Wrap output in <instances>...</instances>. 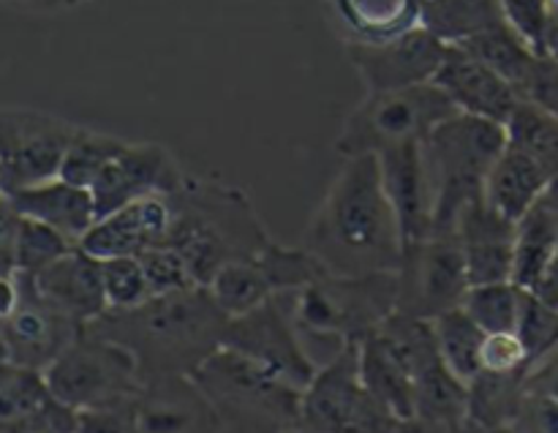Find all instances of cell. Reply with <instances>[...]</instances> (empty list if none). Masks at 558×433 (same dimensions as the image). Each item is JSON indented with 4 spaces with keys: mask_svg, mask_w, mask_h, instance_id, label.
Segmentation results:
<instances>
[{
    "mask_svg": "<svg viewBox=\"0 0 558 433\" xmlns=\"http://www.w3.org/2000/svg\"><path fill=\"white\" fill-rule=\"evenodd\" d=\"M332 276L398 273L403 234L376 156L343 158L311 216L303 243Z\"/></svg>",
    "mask_w": 558,
    "mask_h": 433,
    "instance_id": "1",
    "label": "cell"
},
{
    "mask_svg": "<svg viewBox=\"0 0 558 433\" xmlns=\"http://www.w3.org/2000/svg\"><path fill=\"white\" fill-rule=\"evenodd\" d=\"M229 316L207 287L156 294L131 311H107L87 330L118 341L140 363L142 376H191L223 347Z\"/></svg>",
    "mask_w": 558,
    "mask_h": 433,
    "instance_id": "2",
    "label": "cell"
},
{
    "mask_svg": "<svg viewBox=\"0 0 558 433\" xmlns=\"http://www.w3.org/2000/svg\"><path fill=\"white\" fill-rule=\"evenodd\" d=\"M167 200L172 207L167 245L189 262L199 287L210 284L218 267L262 254L272 240L254 202L238 185L189 175Z\"/></svg>",
    "mask_w": 558,
    "mask_h": 433,
    "instance_id": "3",
    "label": "cell"
},
{
    "mask_svg": "<svg viewBox=\"0 0 558 433\" xmlns=\"http://www.w3.org/2000/svg\"><path fill=\"white\" fill-rule=\"evenodd\" d=\"M507 147L505 123L456 112L423 142L425 167L434 189V234L456 232L458 213L483 196L485 178Z\"/></svg>",
    "mask_w": 558,
    "mask_h": 433,
    "instance_id": "4",
    "label": "cell"
},
{
    "mask_svg": "<svg viewBox=\"0 0 558 433\" xmlns=\"http://www.w3.org/2000/svg\"><path fill=\"white\" fill-rule=\"evenodd\" d=\"M303 338H330L338 347L374 336L398 305V273L376 276H322L319 281L281 294Z\"/></svg>",
    "mask_w": 558,
    "mask_h": 433,
    "instance_id": "5",
    "label": "cell"
},
{
    "mask_svg": "<svg viewBox=\"0 0 558 433\" xmlns=\"http://www.w3.org/2000/svg\"><path fill=\"white\" fill-rule=\"evenodd\" d=\"M191 380L210 398L221 423L254 433H281L300 425L303 390L234 349L213 352Z\"/></svg>",
    "mask_w": 558,
    "mask_h": 433,
    "instance_id": "6",
    "label": "cell"
},
{
    "mask_svg": "<svg viewBox=\"0 0 558 433\" xmlns=\"http://www.w3.org/2000/svg\"><path fill=\"white\" fill-rule=\"evenodd\" d=\"M456 112V104L434 82L403 91L368 93L343 123L336 151L341 158H354L379 156L401 145H417L441 120Z\"/></svg>",
    "mask_w": 558,
    "mask_h": 433,
    "instance_id": "7",
    "label": "cell"
},
{
    "mask_svg": "<svg viewBox=\"0 0 558 433\" xmlns=\"http://www.w3.org/2000/svg\"><path fill=\"white\" fill-rule=\"evenodd\" d=\"M44 380L52 396L76 412L131 401L145 387L134 354L87 327L44 371Z\"/></svg>",
    "mask_w": 558,
    "mask_h": 433,
    "instance_id": "8",
    "label": "cell"
},
{
    "mask_svg": "<svg viewBox=\"0 0 558 433\" xmlns=\"http://www.w3.org/2000/svg\"><path fill=\"white\" fill-rule=\"evenodd\" d=\"M398 420L365 390L357 344H347L319 365L300 404V429L311 433H396Z\"/></svg>",
    "mask_w": 558,
    "mask_h": 433,
    "instance_id": "9",
    "label": "cell"
},
{
    "mask_svg": "<svg viewBox=\"0 0 558 433\" xmlns=\"http://www.w3.org/2000/svg\"><path fill=\"white\" fill-rule=\"evenodd\" d=\"M469 289L472 278L456 232L430 234L403 249L396 311L434 322L447 311L461 309Z\"/></svg>",
    "mask_w": 558,
    "mask_h": 433,
    "instance_id": "10",
    "label": "cell"
},
{
    "mask_svg": "<svg viewBox=\"0 0 558 433\" xmlns=\"http://www.w3.org/2000/svg\"><path fill=\"white\" fill-rule=\"evenodd\" d=\"M80 125L25 109H0V191L58 178L65 147Z\"/></svg>",
    "mask_w": 558,
    "mask_h": 433,
    "instance_id": "11",
    "label": "cell"
},
{
    "mask_svg": "<svg viewBox=\"0 0 558 433\" xmlns=\"http://www.w3.org/2000/svg\"><path fill=\"white\" fill-rule=\"evenodd\" d=\"M223 347L256 360L298 390H305L319 371L281 298L267 300L259 309L229 320Z\"/></svg>",
    "mask_w": 558,
    "mask_h": 433,
    "instance_id": "12",
    "label": "cell"
},
{
    "mask_svg": "<svg viewBox=\"0 0 558 433\" xmlns=\"http://www.w3.org/2000/svg\"><path fill=\"white\" fill-rule=\"evenodd\" d=\"M347 52L368 93H385L434 82L447 41L417 25L387 41H349Z\"/></svg>",
    "mask_w": 558,
    "mask_h": 433,
    "instance_id": "13",
    "label": "cell"
},
{
    "mask_svg": "<svg viewBox=\"0 0 558 433\" xmlns=\"http://www.w3.org/2000/svg\"><path fill=\"white\" fill-rule=\"evenodd\" d=\"M189 178L172 151L158 142H125L90 185L96 216L120 211L145 196H169Z\"/></svg>",
    "mask_w": 558,
    "mask_h": 433,
    "instance_id": "14",
    "label": "cell"
},
{
    "mask_svg": "<svg viewBox=\"0 0 558 433\" xmlns=\"http://www.w3.org/2000/svg\"><path fill=\"white\" fill-rule=\"evenodd\" d=\"M16 276L22 284V300L14 314L0 322V338L9 347L11 360L16 365L44 374L85 327L52 309L36 292L31 276H22V273Z\"/></svg>",
    "mask_w": 558,
    "mask_h": 433,
    "instance_id": "15",
    "label": "cell"
},
{
    "mask_svg": "<svg viewBox=\"0 0 558 433\" xmlns=\"http://www.w3.org/2000/svg\"><path fill=\"white\" fill-rule=\"evenodd\" d=\"M434 85L447 93L458 112L477 115V118L496 120V123H507L521 104V93L510 80L496 74L490 65H485L483 60L469 55L458 44H447Z\"/></svg>",
    "mask_w": 558,
    "mask_h": 433,
    "instance_id": "16",
    "label": "cell"
},
{
    "mask_svg": "<svg viewBox=\"0 0 558 433\" xmlns=\"http://www.w3.org/2000/svg\"><path fill=\"white\" fill-rule=\"evenodd\" d=\"M169 227H172V207L167 196H145L96 218V224L82 234L76 245L98 262L114 256H140L153 245L167 243Z\"/></svg>",
    "mask_w": 558,
    "mask_h": 433,
    "instance_id": "17",
    "label": "cell"
},
{
    "mask_svg": "<svg viewBox=\"0 0 558 433\" xmlns=\"http://www.w3.org/2000/svg\"><path fill=\"white\" fill-rule=\"evenodd\" d=\"M142 433H218L221 418L191 376H156L136 396Z\"/></svg>",
    "mask_w": 558,
    "mask_h": 433,
    "instance_id": "18",
    "label": "cell"
},
{
    "mask_svg": "<svg viewBox=\"0 0 558 433\" xmlns=\"http://www.w3.org/2000/svg\"><path fill=\"white\" fill-rule=\"evenodd\" d=\"M515 227L518 221L501 216L485 196L469 202L456 221V238L466 256L469 278L474 284L512 281L515 265Z\"/></svg>",
    "mask_w": 558,
    "mask_h": 433,
    "instance_id": "19",
    "label": "cell"
},
{
    "mask_svg": "<svg viewBox=\"0 0 558 433\" xmlns=\"http://www.w3.org/2000/svg\"><path fill=\"white\" fill-rule=\"evenodd\" d=\"M381 180L385 191L396 207L398 224H401L403 249L417 240L434 234V189H430L428 167H425L423 142L417 145H401L392 151L379 153Z\"/></svg>",
    "mask_w": 558,
    "mask_h": 433,
    "instance_id": "20",
    "label": "cell"
},
{
    "mask_svg": "<svg viewBox=\"0 0 558 433\" xmlns=\"http://www.w3.org/2000/svg\"><path fill=\"white\" fill-rule=\"evenodd\" d=\"M33 278L36 292L52 309L74 320L76 325H90L101 314H107V294L101 281V262L74 245L65 256L44 267Z\"/></svg>",
    "mask_w": 558,
    "mask_h": 433,
    "instance_id": "21",
    "label": "cell"
},
{
    "mask_svg": "<svg viewBox=\"0 0 558 433\" xmlns=\"http://www.w3.org/2000/svg\"><path fill=\"white\" fill-rule=\"evenodd\" d=\"M5 196H9L20 216L47 224V227L63 232L69 240H74V243H80L82 234L98 218L90 189L69 183L60 175L41 180V183L25 185V189H16Z\"/></svg>",
    "mask_w": 558,
    "mask_h": 433,
    "instance_id": "22",
    "label": "cell"
},
{
    "mask_svg": "<svg viewBox=\"0 0 558 433\" xmlns=\"http://www.w3.org/2000/svg\"><path fill=\"white\" fill-rule=\"evenodd\" d=\"M548 185L550 175L537 161H532L521 151L507 145L499 161L490 167L488 178H485L483 196L501 216L512 218V221H521L543 200Z\"/></svg>",
    "mask_w": 558,
    "mask_h": 433,
    "instance_id": "23",
    "label": "cell"
},
{
    "mask_svg": "<svg viewBox=\"0 0 558 433\" xmlns=\"http://www.w3.org/2000/svg\"><path fill=\"white\" fill-rule=\"evenodd\" d=\"M360 352V380H363L365 390L385 404L396 418L407 420L417 414V404H414V382L407 365L396 358L390 347L379 338V333L368 336L365 341L357 344Z\"/></svg>",
    "mask_w": 558,
    "mask_h": 433,
    "instance_id": "24",
    "label": "cell"
},
{
    "mask_svg": "<svg viewBox=\"0 0 558 433\" xmlns=\"http://www.w3.org/2000/svg\"><path fill=\"white\" fill-rule=\"evenodd\" d=\"M349 41H387L420 25L417 0H330Z\"/></svg>",
    "mask_w": 558,
    "mask_h": 433,
    "instance_id": "25",
    "label": "cell"
},
{
    "mask_svg": "<svg viewBox=\"0 0 558 433\" xmlns=\"http://www.w3.org/2000/svg\"><path fill=\"white\" fill-rule=\"evenodd\" d=\"M558 249V211L548 200L537 202L515 227V265L512 281L521 289H532L539 273Z\"/></svg>",
    "mask_w": 558,
    "mask_h": 433,
    "instance_id": "26",
    "label": "cell"
},
{
    "mask_svg": "<svg viewBox=\"0 0 558 433\" xmlns=\"http://www.w3.org/2000/svg\"><path fill=\"white\" fill-rule=\"evenodd\" d=\"M526 398V374H488L480 371L469 382L466 420L483 429L515 423Z\"/></svg>",
    "mask_w": 558,
    "mask_h": 433,
    "instance_id": "27",
    "label": "cell"
},
{
    "mask_svg": "<svg viewBox=\"0 0 558 433\" xmlns=\"http://www.w3.org/2000/svg\"><path fill=\"white\" fill-rule=\"evenodd\" d=\"M207 292L213 294L218 309H221L229 320L248 314V311L259 309L262 303L276 298V292H272L270 287V278L262 270L256 256L234 260L227 262L223 267H218V273L210 278V284H207Z\"/></svg>",
    "mask_w": 558,
    "mask_h": 433,
    "instance_id": "28",
    "label": "cell"
},
{
    "mask_svg": "<svg viewBox=\"0 0 558 433\" xmlns=\"http://www.w3.org/2000/svg\"><path fill=\"white\" fill-rule=\"evenodd\" d=\"M417 3L420 25L445 38L447 44L507 22L499 0H417Z\"/></svg>",
    "mask_w": 558,
    "mask_h": 433,
    "instance_id": "29",
    "label": "cell"
},
{
    "mask_svg": "<svg viewBox=\"0 0 558 433\" xmlns=\"http://www.w3.org/2000/svg\"><path fill=\"white\" fill-rule=\"evenodd\" d=\"M456 44L466 49L469 55H474L477 60H483L485 65H490L496 74L510 80L515 87H521L523 76L529 74L534 58H537V52L523 41L521 33L512 31L507 22L472 33V36L461 38Z\"/></svg>",
    "mask_w": 558,
    "mask_h": 433,
    "instance_id": "30",
    "label": "cell"
},
{
    "mask_svg": "<svg viewBox=\"0 0 558 433\" xmlns=\"http://www.w3.org/2000/svg\"><path fill=\"white\" fill-rule=\"evenodd\" d=\"M507 145L537 161L550 180L558 178V118L548 109L523 101L505 123Z\"/></svg>",
    "mask_w": 558,
    "mask_h": 433,
    "instance_id": "31",
    "label": "cell"
},
{
    "mask_svg": "<svg viewBox=\"0 0 558 433\" xmlns=\"http://www.w3.org/2000/svg\"><path fill=\"white\" fill-rule=\"evenodd\" d=\"M434 333L447 369L469 385L483 371L480 369V352H483V341L488 333L463 309H452L447 314L436 316Z\"/></svg>",
    "mask_w": 558,
    "mask_h": 433,
    "instance_id": "32",
    "label": "cell"
},
{
    "mask_svg": "<svg viewBox=\"0 0 558 433\" xmlns=\"http://www.w3.org/2000/svg\"><path fill=\"white\" fill-rule=\"evenodd\" d=\"M523 289L515 281L474 284L463 298L461 309L485 333H515L521 320Z\"/></svg>",
    "mask_w": 558,
    "mask_h": 433,
    "instance_id": "33",
    "label": "cell"
},
{
    "mask_svg": "<svg viewBox=\"0 0 558 433\" xmlns=\"http://www.w3.org/2000/svg\"><path fill=\"white\" fill-rule=\"evenodd\" d=\"M256 260H259L262 270L270 278L276 298L278 294L298 292V289L319 281L322 276L330 273L305 245H281L276 240H270L262 249V254H256Z\"/></svg>",
    "mask_w": 558,
    "mask_h": 433,
    "instance_id": "34",
    "label": "cell"
},
{
    "mask_svg": "<svg viewBox=\"0 0 558 433\" xmlns=\"http://www.w3.org/2000/svg\"><path fill=\"white\" fill-rule=\"evenodd\" d=\"M123 145L125 140H120V136L101 134V131H90L80 125L76 134L71 136L69 147H65L63 164H60V178L90 189L93 180L123 151Z\"/></svg>",
    "mask_w": 558,
    "mask_h": 433,
    "instance_id": "35",
    "label": "cell"
},
{
    "mask_svg": "<svg viewBox=\"0 0 558 433\" xmlns=\"http://www.w3.org/2000/svg\"><path fill=\"white\" fill-rule=\"evenodd\" d=\"M74 245V240L65 238L58 229L22 216L20 238H16V273H22V276H38L44 267H49L60 256L69 254Z\"/></svg>",
    "mask_w": 558,
    "mask_h": 433,
    "instance_id": "36",
    "label": "cell"
},
{
    "mask_svg": "<svg viewBox=\"0 0 558 433\" xmlns=\"http://www.w3.org/2000/svg\"><path fill=\"white\" fill-rule=\"evenodd\" d=\"M107 311H131L153 298L140 256H114L101 262Z\"/></svg>",
    "mask_w": 558,
    "mask_h": 433,
    "instance_id": "37",
    "label": "cell"
},
{
    "mask_svg": "<svg viewBox=\"0 0 558 433\" xmlns=\"http://www.w3.org/2000/svg\"><path fill=\"white\" fill-rule=\"evenodd\" d=\"M142 267H145L147 284H150L153 298L156 294H172V292H183V289H194L199 287L191 273L189 262L172 249V245L161 243L147 249L145 254H140Z\"/></svg>",
    "mask_w": 558,
    "mask_h": 433,
    "instance_id": "38",
    "label": "cell"
},
{
    "mask_svg": "<svg viewBox=\"0 0 558 433\" xmlns=\"http://www.w3.org/2000/svg\"><path fill=\"white\" fill-rule=\"evenodd\" d=\"M515 333L521 336L523 347H526L529 358L534 363L558 344V311L545 305L539 298H534L529 289H523L521 320H518Z\"/></svg>",
    "mask_w": 558,
    "mask_h": 433,
    "instance_id": "39",
    "label": "cell"
},
{
    "mask_svg": "<svg viewBox=\"0 0 558 433\" xmlns=\"http://www.w3.org/2000/svg\"><path fill=\"white\" fill-rule=\"evenodd\" d=\"M499 5L507 25L515 33H521L523 41H526L534 52L543 55L545 31H548L554 0H499Z\"/></svg>",
    "mask_w": 558,
    "mask_h": 433,
    "instance_id": "40",
    "label": "cell"
},
{
    "mask_svg": "<svg viewBox=\"0 0 558 433\" xmlns=\"http://www.w3.org/2000/svg\"><path fill=\"white\" fill-rule=\"evenodd\" d=\"M532 358L518 333H488L480 352V369L488 374H526Z\"/></svg>",
    "mask_w": 558,
    "mask_h": 433,
    "instance_id": "41",
    "label": "cell"
},
{
    "mask_svg": "<svg viewBox=\"0 0 558 433\" xmlns=\"http://www.w3.org/2000/svg\"><path fill=\"white\" fill-rule=\"evenodd\" d=\"M76 433H142L136 423V398L109 407L76 412Z\"/></svg>",
    "mask_w": 558,
    "mask_h": 433,
    "instance_id": "42",
    "label": "cell"
},
{
    "mask_svg": "<svg viewBox=\"0 0 558 433\" xmlns=\"http://www.w3.org/2000/svg\"><path fill=\"white\" fill-rule=\"evenodd\" d=\"M518 93H521L523 101L537 104L558 118V58L537 55Z\"/></svg>",
    "mask_w": 558,
    "mask_h": 433,
    "instance_id": "43",
    "label": "cell"
},
{
    "mask_svg": "<svg viewBox=\"0 0 558 433\" xmlns=\"http://www.w3.org/2000/svg\"><path fill=\"white\" fill-rule=\"evenodd\" d=\"M0 433H76V409L65 407L63 401L49 396L41 407L33 409L31 414H25Z\"/></svg>",
    "mask_w": 558,
    "mask_h": 433,
    "instance_id": "44",
    "label": "cell"
},
{
    "mask_svg": "<svg viewBox=\"0 0 558 433\" xmlns=\"http://www.w3.org/2000/svg\"><path fill=\"white\" fill-rule=\"evenodd\" d=\"M512 429L515 433H558V401L526 393Z\"/></svg>",
    "mask_w": 558,
    "mask_h": 433,
    "instance_id": "45",
    "label": "cell"
},
{
    "mask_svg": "<svg viewBox=\"0 0 558 433\" xmlns=\"http://www.w3.org/2000/svg\"><path fill=\"white\" fill-rule=\"evenodd\" d=\"M22 216L5 194H0V276H16V238Z\"/></svg>",
    "mask_w": 558,
    "mask_h": 433,
    "instance_id": "46",
    "label": "cell"
},
{
    "mask_svg": "<svg viewBox=\"0 0 558 433\" xmlns=\"http://www.w3.org/2000/svg\"><path fill=\"white\" fill-rule=\"evenodd\" d=\"M526 393L545 396L558 401V344L554 349L534 360L526 371Z\"/></svg>",
    "mask_w": 558,
    "mask_h": 433,
    "instance_id": "47",
    "label": "cell"
},
{
    "mask_svg": "<svg viewBox=\"0 0 558 433\" xmlns=\"http://www.w3.org/2000/svg\"><path fill=\"white\" fill-rule=\"evenodd\" d=\"M529 292H532L534 298L543 300L545 305H550V309L558 311V249L556 254L550 256V262L545 265V270L539 273V278L534 281V287L529 289Z\"/></svg>",
    "mask_w": 558,
    "mask_h": 433,
    "instance_id": "48",
    "label": "cell"
},
{
    "mask_svg": "<svg viewBox=\"0 0 558 433\" xmlns=\"http://www.w3.org/2000/svg\"><path fill=\"white\" fill-rule=\"evenodd\" d=\"M22 300L20 276H0V322L9 320Z\"/></svg>",
    "mask_w": 558,
    "mask_h": 433,
    "instance_id": "49",
    "label": "cell"
},
{
    "mask_svg": "<svg viewBox=\"0 0 558 433\" xmlns=\"http://www.w3.org/2000/svg\"><path fill=\"white\" fill-rule=\"evenodd\" d=\"M396 433H456V425H447V423H439V420H428L414 414V418L398 420Z\"/></svg>",
    "mask_w": 558,
    "mask_h": 433,
    "instance_id": "50",
    "label": "cell"
},
{
    "mask_svg": "<svg viewBox=\"0 0 558 433\" xmlns=\"http://www.w3.org/2000/svg\"><path fill=\"white\" fill-rule=\"evenodd\" d=\"M543 55L558 58V3H554V11H550L548 31H545V49H543Z\"/></svg>",
    "mask_w": 558,
    "mask_h": 433,
    "instance_id": "51",
    "label": "cell"
},
{
    "mask_svg": "<svg viewBox=\"0 0 558 433\" xmlns=\"http://www.w3.org/2000/svg\"><path fill=\"white\" fill-rule=\"evenodd\" d=\"M545 200L550 202V205L556 207L558 211V178H554L550 180V185H548V191H545Z\"/></svg>",
    "mask_w": 558,
    "mask_h": 433,
    "instance_id": "52",
    "label": "cell"
},
{
    "mask_svg": "<svg viewBox=\"0 0 558 433\" xmlns=\"http://www.w3.org/2000/svg\"><path fill=\"white\" fill-rule=\"evenodd\" d=\"M20 3H31V5H69V3H76V0H20Z\"/></svg>",
    "mask_w": 558,
    "mask_h": 433,
    "instance_id": "53",
    "label": "cell"
},
{
    "mask_svg": "<svg viewBox=\"0 0 558 433\" xmlns=\"http://www.w3.org/2000/svg\"><path fill=\"white\" fill-rule=\"evenodd\" d=\"M218 433H254V431H245V429H234V425H227V423H221V429H218Z\"/></svg>",
    "mask_w": 558,
    "mask_h": 433,
    "instance_id": "54",
    "label": "cell"
},
{
    "mask_svg": "<svg viewBox=\"0 0 558 433\" xmlns=\"http://www.w3.org/2000/svg\"><path fill=\"white\" fill-rule=\"evenodd\" d=\"M281 433H311V431H305V429H300V425H298V429H287V431H281Z\"/></svg>",
    "mask_w": 558,
    "mask_h": 433,
    "instance_id": "55",
    "label": "cell"
},
{
    "mask_svg": "<svg viewBox=\"0 0 558 433\" xmlns=\"http://www.w3.org/2000/svg\"><path fill=\"white\" fill-rule=\"evenodd\" d=\"M554 3H558V0H554Z\"/></svg>",
    "mask_w": 558,
    "mask_h": 433,
    "instance_id": "56",
    "label": "cell"
},
{
    "mask_svg": "<svg viewBox=\"0 0 558 433\" xmlns=\"http://www.w3.org/2000/svg\"><path fill=\"white\" fill-rule=\"evenodd\" d=\"M0 194H3V191H0Z\"/></svg>",
    "mask_w": 558,
    "mask_h": 433,
    "instance_id": "57",
    "label": "cell"
}]
</instances>
